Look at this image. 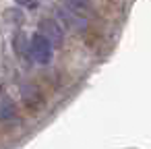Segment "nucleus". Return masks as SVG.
<instances>
[{"label": "nucleus", "mask_w": 151, "mask_h": 149, "mask_svg": "<svg viewBox=\"0 0 151 149\" xmlns=\"http://www.w3.org/2000/svg\"><path fill=\"white\" fill-rule=\"evenodd\" d=\"M54 42L46 37L42 31H35L31 35V58L37 64H50L54 58Z\"/></svg>", "instance_id": "f257e3e1"}, {"label": "nucleus", "mask_w": 151, "mask_h": 149, "mask_svg": "<svg viewBox=\"0 0 151 149\" xmlns=\"http://www.w3.org/2000/svg\"><path fill=\"white\" fill-rule=\"evenodd\" d=\"M56 17H58L66 27H70V29H75V31H85V29H87L85 17L79 15V13H75V11H70L68 6H58V9H56Z\"/></svg>", "instance_id": "f03ea898"}, {"label": "nucleus", "mask_w": 151, "mask_h": 149, "mask_svg": "<svg viewBox=\"0 0 151 149\" xmlns=\"http://www.w3.org/2000/svg\"><path fill=\"white\" fill-rule=\"evenodd\" d=\"M37 31H42L46 37H50L54 42V46H62V42H64V29L56 19H42L37 23Z\"/></svg>", "instance_id": "7ed1b4c3"}, {"label": "nucleus", "mask_w": 151, "mask_h": 149, "mask_svg": "<svg viewBox=\"0 0 151 149\" xmlns=\"http://www.w3.org/2000/svg\"><path fill=\"white\" fill-rule=\"evenodd\" d=\"M21 99L27 104V108H42V104H44V95H42L40 87L33 83L21 85Z\"/></svg>", "instance_id": "20e7f679"}, {"label": "nucleus", "mask_w": 151, "mask_h": 149, "mask_svg": "<svg viewBox=\"0 0 151 149\" xmlns=\"http://www.w3.org/2000/svg\"><path fill=\"white\" fill-rule=\"evenodd\" d=\"M13 50L19 58H25L27 54H31V37H27L25 31H17L13 35Z\"/></svg>", "instance_id": "39448f33"}, {"label": "nucleus", "mask_w": 151, "mask_h": 149, "mask_svg": "<svg viewBox=\"0 0 151 149\" xmlns=\"http://www.w3.org/2000/svg\"><path fill=\"white\" fill-rule=\"evenodd\" d=\"M0 116H2V120H11V118H15V116H17L15 101H13L6 93H2V104H0Z\"/></svg>", "instance_id": "423d86ee"}, {"label": "nucleus", "mask_w": 151, "mask_h": 149, "mask_svg": "<svg viewBox=\"0 0 151 149\" xmlns=\"http://www.w3.org/2000/svg\"><path fill=\"white\" fill-rule=\"evenodd\" d=\"M64 6H68L70 11H75V13H79V15H89V13H93V6H91L89 0H66Z\"/></svg>", "instance_id": "0eeeda50"}, {"label": "nucleus", "mask_w": 151, "mask_h": 149, "mask_svg": "<svg viewBox=\"0 0 151 149\" xmlns=\"http://www.w3.org/2000/svg\"><path fill=\"white\" fill-rule=\"evenodd\" d=\"M17 6H23L27 11H35L37 9V0H13Z\"/></svg>", "instance_id": "6e6552de"}]
</instances>
